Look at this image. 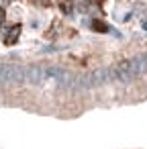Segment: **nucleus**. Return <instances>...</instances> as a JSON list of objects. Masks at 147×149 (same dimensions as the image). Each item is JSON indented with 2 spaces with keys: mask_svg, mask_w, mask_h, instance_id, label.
I'll use <instances>...</instances> for the list:
<instances>
[{
  "mask_svg": "<svg viewBox=\"0 0 147 149\" xmlns=\"http://www.w3.org/2000/svg\"><path fill=\"white\" fill-rule=\"evenodd\" d=\"M92 29H94V31H98V33H106V31H108L106 23H102L100 19H94V21H92Z\"/></svg>",
  "mask_w": 147,
  "mask_h": 149,
  "instance_id": "obj_2",
  "label": "nucleus"
},
{
  "mask_svg": "<svg viewBox=\"0 0 147 149\" xmlns=\"http://www.w3.org/2000/svg\"><path fill=\"white\" fill-rule=\"evenodd\" d=\"M2 21H4V10L0 8V23H2Z\"/></svg>",
  "mask_w": 147,
  "mask_h": 149,
  "instance_id": "obj_3",
  "label": "nucleus"
},
{
  "mask_svg": "<svg viewBox=\"0 0 147 149\" xmlns=\"http://www.w3.org/2000/svg\"><path fill=\"white\" fill-rule=\"evenodd\" d=\"M19 37H21V25H15V27H10V29L6 31L4 43H6V45H15V43L19 41Z\"/></svg>",
  "mask_w": 147,
  "mask_h": 149,
  "instance_id": "obj_1",
  "label": "nucleus"
}]
</instances>
